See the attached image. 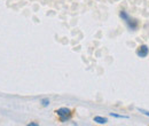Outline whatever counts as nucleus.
<instances>
[{"label": "nucleus", "instance_id": "nucleus-3", "mask_svg": "<svg viewBox=\"0 0 149 126\" xmlns=\"http://www.w3.org/2000/svg\"><path fill=\"white\" fill-rule=\"evenodd\" d=\"M136 55H138V57H140V58H145V57H147L149 54V47L147 45H140L138 48H136Z\"/></svg>", "mask_w": 149, "mask_h": 126}, {"label": "nucleus", "instance_id": "nucleus-1", "mask_svg": "<svg viewBox=\"0 0 149 126\" xmlns=\"http://www.w3.org/2000/svg\"><path fill=\"white\" fill-rule=\"evenodd\" d=\"M119 17L122 18V21L125 22L126 26L130 29L131 31H136L139 28V21L136 18H133L132 16H130V14L125 10H120L119 12Z\"/></svg>", "mask_w": 149, "mask_h": 126}, {"label": "nucleus", "instance_id": "nucleus-4", "mask_svg": "<svg viewBox=\"0 0 149 126\" xmlns=\"http://www.w3.org/2000/svg\"><path fill=\"white\" fill-rule=\"evenodd\" d=\"M93 120L95 123L100 124V125H103V124H107L108 123V119L104 118V117H101V116H95L93 118Z\"/></svg>", "mask_w": 149, "mask_h": 126}, {"label": "nucleus", "instance_id": "nucleus-6", "mask_svg": "<svg viewBox=\"0 0 149 126\" xmlns=\"http://www.w3.org/2000/svg\"><path fill=\"white\" fill-rule=\"evenodd\" d=\"M40 103H41L42 107H48V106H49V100L45 97V99H42V100L40 101Z\"/></svg>", "mask_w": 149, "mask_h": 126}, {"label": "nucleus", "instance_id": "nucleus-2", "mask_svg": "<svg viewBox=\"0 0 149 126\" xmlns=\"http://www.w3.org/2000/svg\"><path fill=\"white\" fill-rule=\"evenodd\" d=\"M56 115L60 117V122L61 123H67L71 119V116H72V112L71 110L67 107H62V108H58L55 111Z\"/></svg>", "mask_w": 149, "mask_h": 126}, {"label": "nucleus", "instance_id": "nucleus-8", "mask_svg": "<svg viewBox=\"0 0 149 126\" xmlns=\"http://www.w3.org/2000/svg\"><path fill=\"white\" fill-rule=\"evenodd\" d=\"M28 126H39V124L38 123H29Z\"/></svg>", "mask_w": 149, "mask_h": 126}, {"label": "nucleus", "instance_id": "nucleus-5", "mask_svg": "<svg viewBox=\"0 0 149 126\" xmlns=\"http://www.w3.org/2000/svg\"><path fill=\"white\" fill-rule=\"evenodd\" d=\"M110 116L113 117V118H122V119H129V118H130L129 116H125V115H118V113H113V112L110 113Z\"/></svg>", "mask_w": 149, "mask_h": 126}, {"label": "nucleus", "instance_id": "nucleus-7", "mask_svg": "<svg viewBox=\"0 0 149 126\" xmlns=\"http://www.w3.org/2000/svg\"><path fill=\"white\" fill-rule=\"evenodd\" d=\"M138 110H139V111H140V112H141V113H143V115H145V116H147V117H149V111H147V110H143V109H138Z\"/></svg>", "mask_w": 149, "mask_h": 126}]
</instances>
